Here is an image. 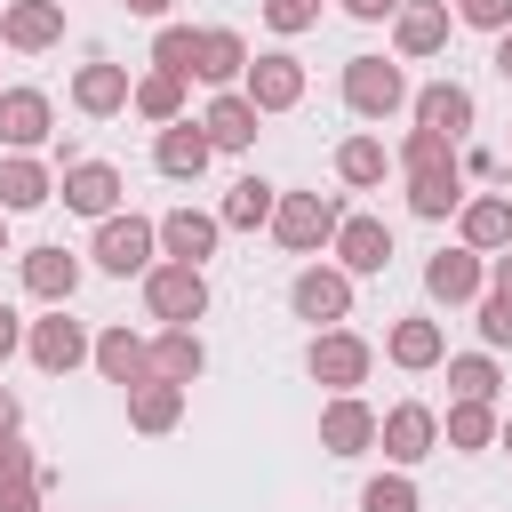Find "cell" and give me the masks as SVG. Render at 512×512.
Here are the masks:
<instances>
[{"mask_svg":"<svg viewBox=\"0 0 512 512\" xmlns=\"http://www.w3.org/2000/svg\"><path fill=\"white\" fill-rule=\"evenodd\" d=\"M336 96H344V112L352 120H392V112H408V72H400V56H344V72H336Z\"/></svg>","mask_w":512,"mask_h":512,"instance_id":"1","label":"cell"},{"mask_svg":"<svg viewBox=\"0 0 512 512\" xmlns=\"http://www.w3.org/2000/svg\"><path fill=\"white\" fill-rule=\"evenodd\" d=\"M344 216H352V208H344L336 192H280V208H272V240H280L288 256H328Z\"/></svg>","mask_w":512,"mask_h":512,"instance_id":"2","label":"cell"},{"mask_svg":"<svg viewBox=\"0 0 512 512\" xmlns=\"http://www.w3.org/2000/svg\"><path fill=\"white\" fill-rule=\"evenodd\" d=\"M88 256H96V272H112V280H144V272L160 264V216H136V208L104 216L96 240H88Z\"/></svg>","mask_w":512,"mask_h":512,"instance_id":"3","label":"cell"},{"mask_svg":"<svg viewBox=\"0 0 512 512\" xmlns=\"http://www.w3.org/2000/svg\"><path fill=\"white\" fill-rule=\"evenodd\" d=\"M368 368H376V344H368L360 328H320V336L304 344V376H312L328 400H336V392H360Z\"/></svg>","mask_w":512,"mask_h":512,"instance_id":"4","label":"cell"},{"mask_svg":"<svg viewBox=\"0 0 512 512\" xmlns=\"http://www.w3.org/2000/svg\"><path fill=\"white\" fill-rule=\"evenodd\" d=\"M144 312H152L160 328H192V320L208 312V272H200V264L160 256V264L144 272Z\"/></svg>","mask_w":512,"mask_h":512,"instance_id":"5","label":"cell"},{"mask_svg":"<svg viewBox=\"0 0 512 512\" xmlns=\"http://www.w3.org/2000/svg\"><path fill=\"white\" fill-rule=\"evenodd\" d=\"M352 288H360V280H352L344 264H320V256H312V264L288 280V312L312 320V336H320V328H344V320H352Z\"/></svg>","mask_w":512,"mask_h":512,"instance_id":"6","label":"cell"},{"mask_svg":"<svg viewBox=\"0 0 512 512\" xmlns=\"http://www.w3.org/2000/svg\"><path fill=\"white\" fill-rule=\"evenodd\" d=\"M376 448H384L392 472H416V464L440 448V408H424V400H392L384 424H376Z\"/></svg>","mask_w":512,"mask_h":512,"instance_id":"7","label":"cell"},{"mask_svg":"<svg viewBox=\"0 0 512 512\" xmlns=\"http://www.w3.org/2000/svg\"><path fill=\"white\" fill-rule=\"evenodd\" d=\"M120 192H128V176H120L112 160H64V176H56V200H64L72 216H88V224L120 216Z\"/></svg>","mask_w":512,"mask_h":512,"instance_id":"8","label":"cell"},{"mask_svg":"<svg viewBox=\"0 0 512 512\" xmlns=\"http://www.w3.org/2000/svg\"><path fill=\"white\" fill-rule=\"evenodd\" d=\"M16 280H24V296H32V304L64 312V304L80 296V256H72L64 240H40V248H24V256H16Z\"/></svg>","mask_w":512,"mask_h":512,"instance_id":"9","label":"cell"},{"mask_svg":"<svg viewBox=\"0 0 512 512\" xmlns=\"http://www.w3.org/2000/svg\"><path fill=\"white\" fill-rule=\"evenodd\" d=\"M408 120H416V128H432V136H448V144H464V136H472V120H480V104H472V88H464V80H424V88L408 96Z\"/></svg>","mask_w":512,"mask_h":512,"instance_id":"10","label":"cell"},{"mask_svg":"<svg viewBox=\"0 0 512 512\" xmlns=\"http://www.w3.org/2000/svg\"><path fill=\"white\" fill-rule=\"evenodd\" d=\"M424 296L448 304V312H456V304H480V296H488V256H472L464 240L440 248V256H424Z\"/></svg>","mask_w":512,"mask_h":512,"instance_id":"11","label":"cell"},{"mask_svg":"<svg viewBox=\"0 0 512 512\" xmlns=\"http://www.w3.org/2000/svg\"><path fill=\"white\" fill-rule=\"evenodd\" d=\"M24 352H32V368H40V376H72V368H88L96 336H88L80 320L48 312V320H32V328H24Z\"/></svg>","mask_w":512,"mask_h":512,"instance_id":"12","label":"cell"},{"mask_svg":"<svg viewBox=\"0 0 512 512\" xmlns=\"http://www.w3.org/2000/svg\"><path fill=\"white\" fill-rule=\"evenodd\" d=\"M88 368H96L104 384L136 392V384H152V336H136L128 320H112V328H96V352H88Z\"/></svg>","mask_w":512,"mask_h":512,"instance_id":"13","label":"cell"},{"mask_svg":"<svg viewBox=\"0 0 512 512\" xmlns=\"http://www.w3.org/2000/svg\"><path fill=\"white\" fill-rule=\"evenodd\" d=\"M240 96L272 120V112H296L304 104V64L288 56V48H264L256 64H248V80H240Z\"/></svg>","mask_w":512,"mask_h":512,"instance_id":"14","label":"cell"},{"mask_svg":"<svg viewBox=\"0 0 512 512\" xmlns=\"http://www.w3.org/2000/svg\"><path fill=\"white\" fill-rule=\"evenodd\" d=\"M448 24H456L448 0H400V16H392V56H400V64L440 56V48H448Z\"/></svg>","mask_w":512,"mask_h":512,"instance_id":"15","label":"cell"},{"mask_svg":"<svg viewBox=\"0 0 512 512\" xmlns=\"http://www.w3.org/2000/svg\"><path fill=\"white\" fill-rule=\"evenodd\" d=\"M208 160H216V144H208V128H200L192 112H184L176 128H160V136H152V168H160L168 184H200V176H208Z\"/></svg>","mask_w":512,"mask_h":512,"instance_id":"16","label":"cell"},{"mask_svg":"<svg viewBox=\"0 0 512 512\" xmlns=\"http://www.w3.org/2000/svg\"><path fill=\"white\" fill-rule=\"evenodd\" d=\"M384 360H392V368H408V376H424V368H440V360H448V328H440L432 312H400V320L384 328Z\"/></svg>","mask_w":512,"mask_h":512,"instance_id":"17","label":"cell"},{"mask_svg":"<svg viewBox=\"0 0 512 512\" xmlns=\"http://www.w3.org/2000/svg\"><path fill=\"white\" fill-rule=\"evenodd\" d=\"M64 40V0H0V48L40 56Z\"/></svg>","mask_w":512,"mask_h":512,"instance_id":"18","label":"cell"},{"mask_svg":"<svg viewBox=\"0 0 512 512\" xmlns=\"http://www.w3.org/2000/svg\"><path fill=\"white\" fill-rule=\"evenodd\" d=\"M48 136H56L48 88H0V144H8V152H40Z\"/></svg>","mask_w":512,"mask_h":512,"instance_id":"19","label":"cell"},{"mask_svg":"<svg viewBox=\"0 0 512 512\" xmlns=\"http://www.w3.org/2000/svg\"><path fill=\"white\" fill-rule=\"evenodd\" d=\"M128 96H136V80H128V64H112V56H96V64L72 72V112H80V120H112V112H128Z\"/></svg>","mask_w":512,"mask_h":512,"instance_id":"20","label":"cell"},{"mask_svg":"<svg viewBox=\"0 0 512 512\" xmlns=\"http://www.w3.org/2000/svg\"><path fill=\"white\" fill-rule=\"evenodd\" d=\"M216 240H224V216L216 208H168L160 216V256H176V264H200L208 272Z\"/></svg>","mask_w":512,"mask_h":512,"instance_id":"21","label":"cell"},{"mask_svg":"<svg viewBox=\"0 0 512 512\" xmlns=\"http://www.w3.org/2000/svg\"><path fill=\"white\" fill-rule=\"evenodd\" d=\"M328 256H336V264H344L352 280H376V272L392 264V224H384V216H344V224H336V248H328Z\"/></svg>","mask_w":512,"mask_h":512,"instance_id":"22","label":"cell"},{"mask_svg":"<svg viewBox=\"0 0 512 512\" xmlns=\"http://www.w3.org/2000/svg\"><path fill=\"white\" fill-rule=\"evenodd\" d=\"M376 424H384V416H376L360 392H336V400L320 408V448H328V456H368V448H376Z\"/></svg>","mask_w":512,"mask_h":512,"instance_id":"23","label":"cell"},{"mask_svg":"<svg viewBox=\"0 0 512 512\" xmlns=\"http://www.w3.org/2000/svg\"><path fill=\"white\" fill-rule=\"evenodd\" d=\"M456 240H464L472 256H504V248H512V192H472V200L456 208Z\"/></svg>","mask_w":512,"mask_h":512,"instance_id":"24","label":"cell"},{"mask_svg":"<svg viewBox=\"0 0 512 512\" xmlns=\"http://www.w3.org/2000/svg\"><path fill=\"white\" fill-rule=\"evenodd\" d=\"M56 200V168L40 152H0V216H32Z\"/></svg>","mask_w":512,"mask_h":512,"instance_id":"25","label":"cell"},{"mask_svg":"<svg viewBox=\"0 0 512 512\" xmlns=\"http://www.w3.org/2000/svg\"><path fill=\"white\" fill-rule=\"evenodd\" d=\"M248 64H256L248 32H232V24H200V64H192V80H208V88H240Z\"/></svg>","mask_w":512,"mask_h":512,"instance_id":"26","label":"cell"},{"mask_svg":"<svg viewBox=\"0 0 512 512\" xmlns=\"http://www.w3.org/2000/svg\"><path fill=\"white\" fill-rule=\"evenodd\" d=\"M272 208H280V184L272 176H232L224 184V200H216V216H224V232H272Z\"/></svg>","mask_w":512,"mask_h":512,"instance_id":"27","label":"cell"},{"mask_svg":"<svg viewBox=\"0 0 512 512\" xmlns=\"http://www.w3.org/2000/svg\"><path fill=\"white\" fill-rule=\"evenodd\" d=\"M256 120H264V112H256L240 88H216V96H208V112H200V128H208V144H216V152H248V144H256Z\"/></svg>","mask_w":512,"mask_h":512,"instance_id":"28","label":"cell"},{"mask_svg":"<svg viewBox=\"0 0 512 512\" xmlns=\"http://www.w3.org/2000/svg\"><path fill=\"white\" fill-rule=\"evenodd\" d=\"M392 168H400V160H392V152H384V136H368V128L336 144V184H344V192H376Z\"/></svg>","mask_w":512,"mask_h":512,"instance_id":"29","label":"cell"},{"mask_svg":"<svg viewBox=\"0 0 512 512\" xmlns=\"http://www.w3.org/2000/svg\"><path fill=\"white\" fill-rule=\"evenodd\" d=\"M408 184V216H424V224H440V216H456L472 192H464V160L456 168H424V176H400Z\"/></svg>","mask_w":512,"mask_h":512,"instance_id":"30","label":"cell"},{"mask_svg":"<svg viewBox=\"0 0 512 512\" xmlns=\"http://www.w3.org/2000/svg\"><path fill=\"white\" fill-rule=\"evenodd\" d=\"M200 368H208V344H200V328H160L152 336V376L160 384H200Z\"/></svg>","mask_w":512,"mask_h":512,"instance_id":"31","label":"cell"},{"mask_svg":"<svg viewBox=\"0 0 512 512\" xmlns=\"http://www.w3.org/2000/svg\"><path fill=\"white\" fill-rule=\"evenodd\" d=\"M496 432H504L496 400H448V416H440V440H448L456 456H480V448H496Z\"/></svg>","mask_w":512,"mask_h":512,"instance_id":"32","label":"cell"},{"mask_svg":"<svg viewBox=\"0 0 512 512\" xmlns=\"http://www.w3.org/2000/svg\"><path fill=\"white\" fill-rule=\"evenodd\" d=\"M128 424H136L144 440L176 432V424H184V384H160V376H152V384H136V392H128Z\"/></svg>","mask_w":512,"mask_h":512,"instance_id":"33","label":"cell"},{"mask_svg":"<svg viewBox=\"0 0 512 512\" xmlns=\"http://www.w3.org/2000/svg\"><path fill=\"white\" fill-rule=\"evenodd\" d=\"M128 112H144L152 128H176V120H184V80H176V72H160V64H152V72H136Z\"/></svg>","mask_w":512,"mask_h":512,"instance_id":"34","label":"cell"},{"mask_svg":"<svg viewBox=\"0 0 512 512\" xmlns=\"http://www.w3.org/2000/svg\"><path fill=\"white\" fill-rule=\"evenodd\" d=\"M496 384H504L496 352H448V392L456 400H496Z\"/></svg>","mask_w":512,"mask_h":512,"instance_id":"35","label":"cell"},{"mask_svg":"<svg viewBox=\"0 0 512 512\" xmlns=\"http://www.w3.org/2000/svg\"><path fill=\"white\" fill-rule=\"evenodd\" d=\"M152 64L176 72V80H192V64H200V24H160V32H152Z\"/></svg>","mask_w":512,"mask_h":512,"instance_id":"36","label":"cell"},{"mask_svg":"<svg viewBox=\"0 0 512 512\" xmlns=\"http://www.w3.org/2000/svg\"><path fill=\"white\" fill-rule=\"evenodd\" d=\"M392 160H400V176H424V168H456V160H464V152H456V144H448V136H432V128H408V136H400V152H392Z\"/></svg>","mask_w":512,"mask_h":512,"instance_id":"37","label":"cell"},{"mask_svg":"<svg viewBox=\"0 0 512 512\" xmlns=\"http://www.w3.org/2000/svg\"><path fill=\"white\" fill-rule=\"evenodd\" d=\"M360 512H424V496H416V480L408 472H376V480H360Z\"/></svg>","mask_w":512,"mask_h":512,"instance_id":"38","label":"cell"},{"mask_svg":"<svg viewBox=\"0 0 512 512\" xmlns=\"http://www.w3.org/2000/svg\"><path fill=\"white\" fill-rule=\"evenodd\" d=\"M472 328H480V352H512V296H480L472 304Z\"/></svg>","mask_w":512,"mask_h":512,"instance_id":"39","label":"cell"},{"mask_svg":"<svg viewBox=\"0 0 512 512\" xmlns=\"http://www.w3.org/2000/svg\"><path fill=\"white\" fill-rule=\"evenodd\" d=\"M48 488H56V472L40 464L32 480H0V512H40L48 504Z\"/></svg>","mask_w":512,"mask_h":512,"instance_id":"40","label":"cell"},{"mask_svg":"<svg viewBox=\"0 0 512 512\" xmlns=\"http://www.w3.org/2000/svg\"><path fill=\"white\" fill-rule=\"evenodd\" d=\"M264 24H272L280 40H296V32L320 24V0H264Z\"/></svg>","mask_w":512,"mask_h":512,"instance_id":"41","label":"cell"},{"mask_svg":"<svg viewBox=\"0 0 512 512\" xmlns=\"http://www.w3.org/2000/svg\"><path fill=\"white\" fill-rule=\"evenodd\" d=\"M456 24H472V32H512V0H456Z\"/></svg>","mask_w":512,"mask_h":512,"instance_id":"42","label":"cell"},{"mask_svg":"<svg viewBox=\"0 0 512 512\" xmlns=\"http://www.w3.org/2000/svg\"><path fill=\"white\" fill-rule=\"evenodd\" d=\"M32 472H40V456L24 448V432H8L0 440V480H32Z\"/></svg>","mask_w":512,"mask_h":512,"instance_id":"43","label":"cell"},{"mask_svg":"<svg viewBox=\"0 0 512 512\" xmlns=\"http://www.w3.org/2000/svg\"><path fill=\"white\" fill-rule=\"evenodd\" d=\"M336 8H344L352 24H392V16H400V0H336Z\"/></svg>","mask_w":512,"mask_h":512,"instance_id":"44","label":"cell"},{"mask_svg":"<svg viewBox=\"0 0 512 512\" xmlns=\"http://www.w3.org/2000/svg\"><path fill=\"white\" fill-rule=\"evenodd\" d=\"M24 328H32V320H16V304H0V360L24 352Z\"/></svg>","mask_w":512,"mask_h":512,"instance_id":"45","label":"cell"},{"mask_svg":"<svg viewBox=\"0 0 512 512\" xmlns=\"http://www.w3.org/2000/svg\"><path fill=\"white\" fill-rule=\"evenodd\" d=\"M120 8H128V16H144V24H176V16H168L176 0H120Z\"/></svg>","mask_w":512,"mask_h":512,"instance_id":"46","label":"cell"},{"mask_svg":"<svg viewBox=\"0 0 512 512\" xmlns=\"http://www.w3.org/2000/svg\"><path fill=\"white\" fill-rule=\"evenodd\" d=\"M464 176H480V184H488V176H504V160H496V152H464Z\"/></svg>","mask_w":512,"mask_h":512,"instance_id":"47","label":"cell"},{"mask_svg":"<svg viewBox=\"0 0 512 512\" xmlns=\"http://www.w3.org/2000/svg\"><path fill=\"white\" fill-rule=\"evenodd\" d=\"M16 424H24V400H16V392H8V384H0V440H8V432H16Z\"/></svg>","mask_w":512,"mask_h":512,"instance_id":"48","label":"cell"},{"mask_svg":"<svg viewBox=\"0 0 512 512\" xmlns=\"http://www.w3.org/2000/svg\"><path fill=\"white\" fill-rule=\"evenodd\" d=\"M488 288H496V296H512V248H504V256H488Z\"/></svg>","mask_w":512,"mask_h":512,"instance_id":"49","label":"cell"},{"mask_svg":"<svg viewBox=\"0 0 512 512\" xmlns=\"http://www.w3.org/2000/svg\"><path fill=\"white\" fill-rule=\"evenodd\" d=\"M496 72L512 80V32H496Z\"/></svg>","mask_w":512,"mask_h":512,"instance_id":"50","label":"cell"},{"mask_svg":"<svg viewBox=\"0 0 512 512\" xmlns=\"http://www.w3.org/2000/svg\"><path fill=\"white\" fill-rule=\"evenodd\" d=\"M496 448H512V416H504V432H496Z\"/></svg>","mask_w":512,"mask_h":512,"instance_id":"51","label":"cell"},{"mask_svg":"<svg viewBox=\"0 0 512 512\" xmlns=\"http://www.w3.org/2000/svg\"><path fill=\"white\" fill-rule=\"evenodd\" d=\"M0 256H8V216H0Z\"/></svg>","mask_w":512,"mask_h":512,"instance_id":"52","label":"cell"},{"mask_svg":"<svg viewBox=\"0 0 512 512\" xmlns=\"http://www.w3.org/2000/svg\"><path fill=\"white\" fill-rule=\"evenodd\" d=\"M504 176H512V152H504Z\"/></svg>","mask_w":512,"mask_h":512,"instance_id":"53","label":"cell"}]
</instances>
